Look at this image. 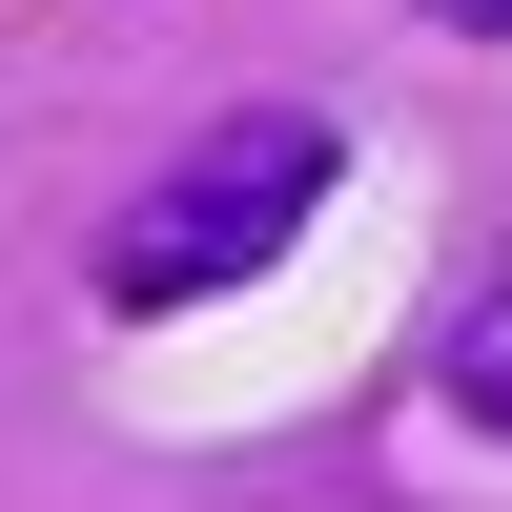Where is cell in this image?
Returning a JSON list of instances; mask_svg holds the SVG:
<instances>
[{
	"instance_id": "obj_1",
	"label": "cell",
	"mask_w": 512,
	"mask_h": 512,
	"mask_svg": "<svg viewBox=\"0 0 512 512\" xmlns=\"http://www.w3.org/2000/svg\"><path fill=\"white\" fill-rule=\"evenodd\" d=\"M308 205H328V123H308V103H246L226 144H185V164L144 185V226L103 246V308H205V287L287 267Z\"/></svg>"
},
{
	"instance_id": "obj_2",
	"label": "cell",
	"mask_w": 512,
	"mask_h": 512,
	"mask_svg": "<svg viewBox=\"0 0 512 512\" xmlns=\"http://www.w3.org/2000/svg\"><path fill=\"white\" fill-rule=\"evenodd\" d=\"M451 390H472L492 431H512V287H492V308H472V349H451Z\"/></svg>"
},
{
	"instance_id": "obj_3",
	"label": "cell",
	"mask_w": 512,
	"mask_h": 512,
	"mask_svg": "<svg viewBox=\"0 0 512 512\" xmlns=\"http://www.w3.org/2000/svg\"><path fill=\"white\" fill-rule=\"evenodd\" d=\"M431 21H451V41H512V0H431Z\"/></svg>"
}]
</instances>
